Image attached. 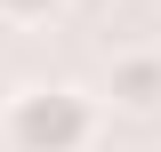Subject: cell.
Here are the masks:
<instances>
[{"mask_svg":"<svg viewBox=\"0 0 161 152\" xmlns=\"http://www.w3.org/2000/svg\"><path fill=\"white\" fill-rule=\"evenodd\" d=\"M105 128V104L73 80H24L0 104V152H89Z\"/></svg>","mask_w":161,"mask_h":152,"instance_id":"cell-1","label":"cell"},{"mask_svg":"<svg viewBox=\"0 0 161 152\" xmlns=\"http://www.w3.org/2000/svg\"><path fill=\"white\" fill-rule=\"evenodd\" d=\"M105 96L129 120H161V48H121L105 72Z\"/></svg>","mask_w":161,"mask_h":152,"instance_id":"cell-2","label":"cell"},{"mask_svg":"<svg viewBox=\"0 0 161 152\" xmlns=\"http://www.w3.org/2000/svg\"><path fill=\"white\" fill-rule=\"evenodd\" d=\"M64 0H0V24H16V32H32V24H57Z\"/></svg>","mask_w":161,"mask_h":152,"instance_id":"cell-3","label":"cell"}]
</instances>
